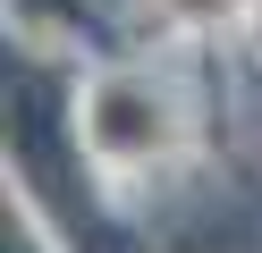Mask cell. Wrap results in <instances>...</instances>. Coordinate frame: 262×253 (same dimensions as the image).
<instances>
[{"label": "cell", "instance_id": "obj_3", "mask_svg": "<svg viewBox=\"0 0 262 253\" xmlns=\"http://www.w3.org/2000/svg\"><path fill=\"white\" fill-rule=\"evenodd\" d=\"M9 253H34V245H26V236H17V219H9Z\"/></svg>", "mask_w": 262, "mask_h": 253}, {"label": "cell", "instance_id": "obj_1", "mask_svg": "<svg viewBox=\"0 0 262 253\" xmlns=\"http://www.w3.org/2000/svg\"><path fill=\"white\" fill-rule=\"evenodd\" d=\"M85 144L102 152L110 169H144V160H161V152L178 144V118H169V101H161L152 84L110 76V84H93V101H85Z\"/></svg>", "mask_w": 262, "mask_h": 253}, {"label": "cell", "instance_id": "obj_2", "mask_svg": "<svg viewBox=\"0 0 262 253\" xmlns=\"http://www.w3.org/2000/svg\"><path fill=\"white\" fill-rule=\"evenodd\" d=\"M186 26H220V17H237V0H169Z\"/></svg>", "mask_w": 262, "mask_h": 253}]
</instances>
